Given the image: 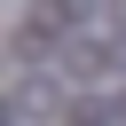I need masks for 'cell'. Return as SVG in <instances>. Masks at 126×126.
<instances>
[{
	"mask_svg": "<svg viewBox=\"0 0 126 126\" xmlns=\"http://www.w3.org/2000/svg\"><path fill=\"white\" fill-rule=\"evenodd\" d=\"M71 126H110V110H87V102H79V110H71Z\"/></svg>",
	"mask_w": 126,
	"mask_h": 126,
	"instance_id": "1",
	"label": "cell"
}]
</instances>
